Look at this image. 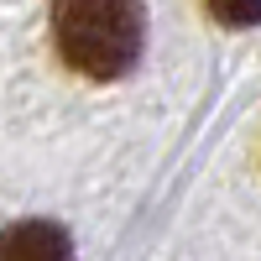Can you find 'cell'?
Wrapping results in <instances>:
<instances>
[{"label": "cell", "instance_id": "obj_1", "mask_svg": "<svg viewBox=\"0 0 261 261\" xmlns=\"http://www.w3.org/2000/svg\"><path fill=\"white\" fill-rule=\"evenodd\" d=\"M53 37L84 79H120L141 58L146 11L141 0H53Z\"/></svg>", "mask_w": 261, "mask_h": 261}, {"label": "cell", "instance_id": "obj_2", "mask_svg": "<svg viewBox=\"0 0 261 261\" xmlns=\"http://www.w3.org/2000/svg\"><path fill=\"white\" fill-rule=\"evenodd\" d=\"M0 261H73V241L58 220H16L0 230Z\"/></svg>", "mask_w": 261, "mask_h": 261}, {"label": "cell", "instance_id": "obj_3", "mask_svg": "<svg viewBox=\"0 0 261 261\" xmlns=\"http://www.w3.org/2000/svg\"><path fill=\"white\" fill-rule=\"evenodd\" d=\"M214 16L230 21V27H251V21H261V0H209Z\"/></svg>", "mask_w": 261, "mask_h": 261}]
</instances>
